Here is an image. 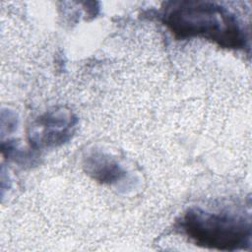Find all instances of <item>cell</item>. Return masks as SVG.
Instances as JSON below:
<instances>
[{
  "instance_id": "cell-3",
  "label": "cell",
  "mask_w": 252,
  "mask_h": 252,
  "mask_svg": "<svg viewBox=\"0 0 252 252\" xmlns=\"http://www.w3.org/2000/svg\"><path fill=\"white\" fill-rule=\"evenodd\" d=\"M73 118L70 114L62 111L45 114L38 120V127L41 134L37 137L40 144H56L63 142L69 135V131L74 125Z\"/></svg>"
},
{
  "instance_id": "cell-2",
  "label": "cell",
  "mask_w": 252,
  "mask_h": 252,
  "mask_svg": "<svg viewBox=\"0 0 252 252\" xmlns=\"http://www.w3.org/2000/svg\"><path fill=\"white\" fill-rule=\"evenodd\" d=\"M181 228L197 245L233 251L250 244V222L242 218L189 210L182 217Z\"/></svg>"
},
{
  "instance_id": "cell-1",
  "label": "cell",
  "mask_w": 252,
  "mask_h": 252,
  "mask_svg": "<svg viewBox=\"0 0 252 252\" xmlns=\"http://www.w3.org/2000/svg\"><path fill=\"white\" fill-rule=\"evenodd\" d=\"M164 23L179 38L203 36L226 48L245 46V33L234 15L213 3H171L164 14Z\"/></svg>"
},
{
  "instance_id": "cell-4",
  "label": "cell",
  "mask_w": 252,
  "mask_h": 252,
  "mask_svg": "<svg viewBox=\"0 0 252 252\" xmlns=\"http://www.w3.org/2000/svg\"><path fill=\"white\" fill-rule=\"evenodd\" d=\"M91 166V172L94 173V176L101 181H112L119 178L121 169L115 163L102 158L101 157L95 158L89 164Z\"/></svg>"
}]
</instances>
